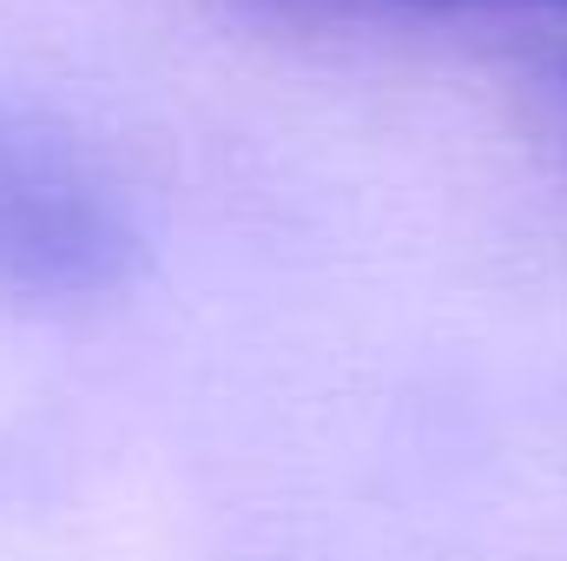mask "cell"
I'll use <instances>...</instances> for the list:
<instances>
[{"instance_id":"6da1fadb","label":"cell","mask_w":567,"mask_h":561,"mask_svg":"<svg viewBox=\"0 0 567 561\" xmlns=\"http://www.w3.org/2000/svg\"><path fill=\"white\" fill-rule=\"evenodd\" d=\"M140 238L113 192L27 126H0V278L40 297H93L133 278Z\"/></svg>"},{"instance_id":"7a4b0ae2","label":"cell","mask_w":567,"mask_h":561,"mask_svg":"<svg viewBox=\"0 0 567 561\" xmlns=\"http://www.w3.org/2000/svg\"><path fill=\"white\" fill-rule=\"evenodd\" d=\"M555 7H567V0H555Z\"/></svg>"}]
</instances>
